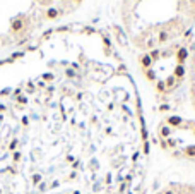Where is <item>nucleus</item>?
I'll return each instance as SVG.
<instances>
[{
	"instance_id": "f257e3e1",
	"label": "nucleus",
	"mask_w": 195,
	"mask_h": 194,
	"mask_svg": "<svg viewBox=\"0 0 195 194\" xmlns=\"http://www.w3.org/2000/svg\"><path fill=\"white\" fill-rule=\"evenodd\" d=\"M26 24H28V17L17 16L16 19L10 21V28H9L10 35H19V33H22L24 28H26Z\"/></svg>"
},
{
	"instance_id": "f03ea898",
	"label": "nucleus",
	"mask_w": 195,
	"mask_h": 194,
	"mask_svg": "<svg viewBox=\"0 0 195 194\" xmlns=\"http://www.w3.org/2000/svg\"><path fill=\"white\" fill-rule=\"evenodd\" d=\"M187 58H188V50H187V46H180V48L176 50V65H183Z\"/></svg>"
},
{
	"instance_id": "7ed1b4c3",
	"label": "nucleus",
	"mask_w": 195,
	"mask_h": 194,
	"mask_svg": "<svg viewBox=\"0 0 195 194\" xmlns=\"http://www.w3.org/2000/svg\"><path fill=\"white\" fill-rule=\"evenodd\" d=\"M58 16H60V10H58V9H55V7H50V9H46V12H45V17H46L48 21L57 19Z\"/></svg>"
},
{
	"instance_id": "20e7f679",
	"label": "nucleus",
	"mask_w": 195,
	"mask_h": 194,
	"mask_svg": "<svg viewBox=\"0 0 195 194\" xmlns=\"http://www.w3.org/2000/svg\"><path fill=\"white\" fill-rule=\"evenodd\" d=\"M173 76H175V79H183L185 78V65H176L175 71H173Z\"/></svg>"
},
{
	"instance_id": "39448f33",
	"label": "nucleus",
	"mask_w": 195,
	"mask_h": 194,
	"mask_svg": "<svg viewBox=\"0 0 195 194\" xmlns=\"http://www.w3.org/2000/svg\"><path fill=\"white\" fill-rule=\"evenodd\" d=\"M140 65H142V69H151V65H152V58L149 55H142L140 57Z\"/></svg>"
},
{
	"instance_id": "423d86ee",
	"label": "nucleus",
	"mask_w": 195,
	"mask_h": 194,
	"mask_svg": "<svg viewBox=\"0 0 195 194\" xmlns=\"http://www.w3.org/2000/svg\"><path fill=\"white\" fill-rule=\"evenodd\" d=\"M182 124V119L180 117H176V115H171V117H168V126H171V127H176V126H180Z\"/></svg>"
},
{
	"instance_id": "0eeeda50",
	"label": "nucleus",
	"mask_w": 195,
	"mask_h": 194,
	"mask_svg": "<svg viewBox=\"0 0 195 194\" xmlns=\"http://www.w3.org/2000/svg\"><path fill=\"white\" fill-rule=\"evenodd\" d=\"M183 153H185L187 156H195V144H190V146H187V148L183 149Z\"/></svg>"
},
{
	"instance_id": "6e6552de",
	"label": "nucleus",
	"mask_w": 195,
	"mask_h": 194,
	"mask_svg": "<svg viewBox=\"0 0 195 194\" xmlns=\"http://www.w3.org/2000/svg\"><path fill=\"white\" fill-rule=\"evenodd\" d=\"M168 38H169V33H168V31H161V33H159V36H158L159 43H164V41H168Z\"/></svg>"
},
{
	"instance_id": "1a4fd4ad",
	"label": "nucleus",
	"mask_w": 195,
	"mask_h": 194,
	"mask_svg": "<svg viewBox=\"0 0 195 194\" xmlns=\"http://www.w3.org/2000/svg\"><path fill=\"white\" fill-rule=\"evenodd\" d=\"M149 57L152 58V62H154V60H159V57H161V52H159V50H158V48H156V50H151Z\"/></svg>"
},
{
	"instance_id": "9d476101",
	"label": "nucleus",
	"mask_w": 195,
	"mask_h": 194,
	"mask_svg": "<svg viewBox=\"0 0 195 194\" xmlns=\"http://www.w3.org/2000/svg\"><path fill=\"white\" fill-rule=\"evenodd\" d=\"M146 78L149 79V81H156V72H154L152 69H147V71H146Z\"/></svg>"
},
{
	"instance_id": "9b49d317",
	"label": "nucleus",
	"mask_w": 195,
	"mask_h": 194,
	"mask_svg": "<svg viewBox=\"0 0 195 194\" xmlns=\"http://www.w3.org/2000/svg\"><path fill=\"white\" fill-rule=\"evenodd\" d=\"M41 79H43V81H46V83H50V81L55 79V74H52V72H45V74L41 76Z\"/></svg>"
},
{
	"instance_id": "f8f14e48",
	"label": "nucleus",
	"mask_w": 195,
	"mask_h": 194,
	"mask_svg": "<svg viewBox=\"0 0 195 194\" xmlns=\"http://www.w3.org/2000/svg\"><path fill=\"white\" fill-rule=\"evenodd\" d=\"M158 93H164L166 89H168V88H166V84H164V81H158Z\"/></svg>"
},
{
	"instance_id": "ddd939ff",
	"label": "nucleus",
	"mask_w": 195,
	"mask_h": 194,
	"mask_svg": "<svg viewBox=\"0 0 195 194\" xmlns=\"http://www.w3.org/2000/svg\"><path fill=\"white\" fill-rule=\"evenodd\" d=\"M169 134H171V129H169V127H162L161 129V136L162 137H169Z\"/></svg>"
},
{
	"instance_id": "4468645a",
	"label": "nucleus",
	"mask_w": 195,
	"mask_h": 194,
	"mask_svg": "<svg viewBox=\"0 0 195 194\" xmlns=\"http://www.w3.org/2000/svg\"><path fill=\"white\" fill-rule=\"evenodd\" d=\"M65 76H67V78H75V71L74 69H67V71H65Z\"/></svg>"
},
{
	"instance_id": "2eb2a0df",
	"label": "nucleus",
	"mask_w": 195,
	"mask_h": 194,
	"mask_svg": "<svg viewBox=\"0 0 195 194\" xmlns=\"http://www.w3.org/2000/svg\"><path fill=\"white\" fill-rule=\"evenodd\" d=\"M82 31H84L86 35H92V33H94V29H92V28H84Z\"/></svg>"
},
{
	"instance_id": "dca6fc26",
	"label": "nucleus",
	"mask_w": 195,
	"mask_h": 194,
	"mask_svg": "<svg viewBox=\"0 0 195 194\" xmlns=\"http://www.w3.org/2000/svg\"><path fill=\"white\" fill-rule=\"evenodd\" d=\"M74 3H82V0H74Z\"/></svg>"
}]
</instances>
